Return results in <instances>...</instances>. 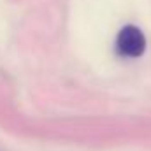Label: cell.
<instances>
[{"instance_id":"1","label":"cell","mask_w":151,"mask_h":151,"mask_svg":"<svg viewBox=\"0 0 151 151\" xmlns=\"http://www.w3.org/2000/svg\"><path fill=\"white\" fill-rule=\"evenodd\" d=\"M116 49L119 55L128 58H139L146 51V37L141 28L134 25H127L119 30L116 37Z\"/></svg>"}]
</instances>
